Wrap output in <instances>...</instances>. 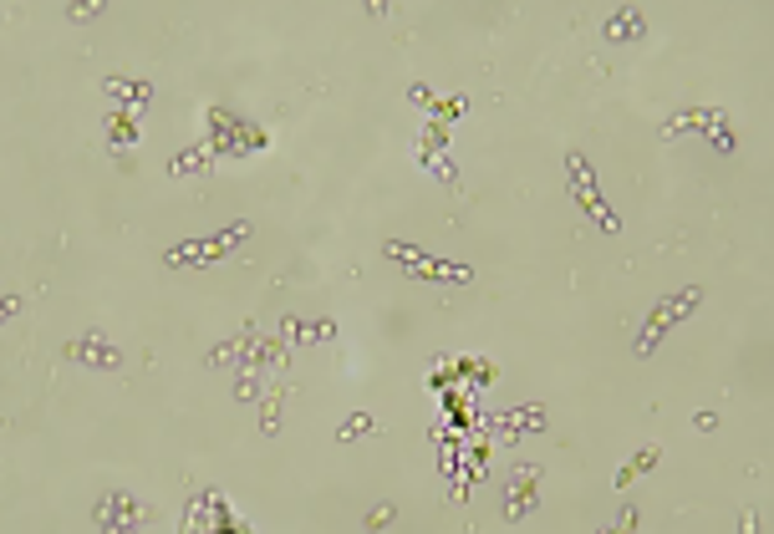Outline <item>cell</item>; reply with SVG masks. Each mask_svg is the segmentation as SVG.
Segmentation results:
<instances>
[{
	"instance_id": "8992f818",
	"label": "cell",
	"mask_w": 774,
	"mask_h": 534,
	"mask_svg": "<svg viewBox=\"0 0 774 534\" xmlns=\"http://www.w3.org/2000/svg\"><path fill=\"white\" fill-rule=\"evenodd\" d=\"M179 530H189V534H245L250 524L235 514V504L224 499L220 488H199L189 499V509H184V519H179Z\"/></svg>"
},
{
	"instance_id": "30bf717a",
	"label": "cell",
	"mask_w": 774,
	"mask_h": 534,
	"mask_svg": "<svg viewBox=\"0 0 774 534\" xmlns=\"http://www.w3.org/2000/svg\"><path fill=\"white\" fill-rule=\"evenodd\" d=\"M62 362L72 367H93V372H118L123 367V346L102 336V331H87V336H72L62 346Z\"/></svg>"
},
{
	"instance_id": "5b68a950",
	"label": "cell",
	"mask_w": 774,
	"mask_h": 534,
	"mask_svg": "<svg viewBox=\"0 0 774 534\" xmlns=\"http://www.w3.org/2000/svg\"><path fill=\"white\" fill-rule=\"evenodd\" d=\"M566 189H570V199L581 204V214H591V220H597L601 235H622V220H616V209L601 199L597 173H591L586 153H566Z\"/></svg>"
},
{
	"instance_id": "44dd1931",
	"label": "cell",
	"mask_w": 774,
	"mask_h": 534,
	"mask_svg": "<svg viewBox=\"0 0 774 534\" xmlns=\"http://www.w3.org/2000/svg\"><path fill=\"white\" fill-rule=\"evenodd\" d=\"M372 427H378V423H372V412H352L347 423L336 427V438H342V443H352V438H372Z\"/></svg>"
},
{
	"instance_id": "7402d4cb",
	"label": "cell",
	"mask_w": 774,
	"mask_h": 534,
	"mask_svg": "<svg viewBox=\"0 0 774 534\" xmlns=\"http://www.w3.org/2000/svg\"><path fill=\"white\" fill-rule=\"evenodd\" d=\"M108 11V0H82V5H66V21H93Z\"/></svg>"
},
{
	"instance_id": "4fadbf2b",
	"label": "cell",
	"mask_w": 774,
	"mask_h": 534,
	"mask_svg": "<svg viewBox=\"0 0 774 534\" xmlns=\"http://www.w3.org/2000/svg\"><path fill=\"white\" fill-rule=\"evenodd\" d=\"M102 142H108L112 153L123 158V153H133L143 142V112H133V108H112L108 112V133H102Z\"/></svg>"
},
{
	"instance_id": "277c9868",
	"label": "cell",
	"mask_w": 774,
	"mask_h": 534,
	"mask_svg": "<svg viewBox=\"0 0 774 534\" xmlns=\"http://www.w3.org/2000/svg\"><path fill=\"white\" fill-rule=\"evenodd\" d=\"M698 306H703V290H698V285H683V290L663 296L658 306H652L648 326H642V336H637V346H632V351H637V357H652V351L663 346V336H667V331L678 326V321H688V315H693Z\"/></svg>"
},
{
	"instance_id": "3957f363",
	"label": "cell",
	"mask_w": 774,
	"mask_h": 534,
	"mask_svg": "<svg viewBox=\"0 0 774 534\" xmlns=\"http://www.w3.org/2000/svg\"><path fill=\"white\" fill-rule=\"evenodd\" d=\"M93 530L102 534H143L153 530V504L138 499V494H127V488H108L102 499L93 504Z\"/></svg>"
},
{
	"instance_id": "9a60e30c",
	"label": "cell",
	"mask_w": 774,
	"mask_h": 534,
	"mask_svg": "<svg viewBox=\"0 0 774 534\" xmlns=\"http://www.w3.org/2000/svg\"><path fill=\"white\" fill-rule=\"evenodd\" d=\"M601 36H606L612 47L642 41V36H648V16H642V11H632V5H627V11H612V16L601 21Z\"/></svg>"
},
{
	"instance_id": "ac0fdd59",
	"label": "cell",
	"mask_w": 774,
	"mask_h": 534,
	"mask_svg": "<svg viewBox=\"0 0 774 534\" xmlns=\"http://www.w3.org/2000/svg\"><path fill=\"white\" fill-rule=\"evenodd\" d=\"M285 393H291L285 382H270V387H266V402H260V433H266V438H275V433H281Z\"/></svg>"
},
{
	"instance_id": "9c48e42d",
	"label": "cell",
	"mask_w": 774,
	"mask_h": 534,
	"mask_svg": "<svg viewBox=\"0 0 774 534\" xmlns=\"http://www.w3.org/2000/svg\"><path fill=\"white\" fill-rule=\"evenodd\" d=\"M540 494H545V473L536 469V463H515L505 479V524H520V519H530L540 509Z\"/></svg>"
},
{
	"instance_id": "8fae6325",
	"label": "cell",
	"mask_w": 774,
	"mask_h": 534,
	"mask_svg": "<svg viewBox=\"0 0 774 534\" xmlns=\"http://www.w3.org/2000/svg\"><path fill=\"white\" fill-rule=\"evenodd\" d=\"M443 142H449V127H443V123H428V127H423V138H418V163H423L428 173H439L443 184L454 189L458 173H454V163L443 158Z\"/></svg>"
},
{
	"instance_id": "e0dca14e",
	"label": "cell",
	"mask_w": 774,
	"mask_h": 534,
	"mask_svg": "<svg viewBox=\"0 0 774 534\" xmlns=\"http://www.w3.org/2000/svg\"><path fill=\"white\" fill-rule=\"evenodd\" d=\"M214 163H220V158L209 153V142L199 138V142H194V148H184V153H179V158H169V173H174V178H189V173H209V169H214Z\"/></svg>"
},
{
	"instance_id": "ffe728a7",
	"label": "cell",
	"mask_w": 774,
	"mask_h": 534,
	"mask_svg": "<svg viewBox=\"0 0 774 534\" xmlns=\"http://www.w3.org/2000/svg\"><path fill=\"white\" fill-rule=\"evenodd\" d=\"M270 372L266 367H239V377H235V397L239 402H255V397H260V387H270Z\"/></svg>"
},
{
	"instance_id": "484cf974",
	"label": "cell",
	"mask_w": 774,
	"mask_h": 534,
	"mask_svg": "<svg viewBox=\"0 0 774 534\" xmlns=\"http://www.w3.org/2000/svg\"><path fill=\"white\" fill-rule=\"evenodd\" d=\"M21 311H26V300H21V296H5V306H0V315H5V321H16Z\"/></svg>"
},
{
	"instance_id": "603a6c76",
	"label": "cell",
	"mask_w": 774,
	"mask_h": 534,
	"mask_svg": "<svg viewBox=\"0 0 774 534\" xmlns=\"http://www.w3.org/2000/svg\"><path fill=\"white\" fill-rule=\"evenodd\" d=\"M393 519H397V509H393V504H378V509L367 514V530H388Z\"/></svg>"
},
{
	"instance_id": "7a4b0ae2",
	"label": "cell",
	"mask_w": 774,
	"mask_h": 534,
	"mask_svg": "<svg viewBox=\"0 0 774 534\" xmlns=\"http://www.w3.org/2000/svg\"><path fill=\"white\" fill-rule=\"evenodd\" d=\"M250 235H255V224L250 220H235L230 229H220V235L184 239V245H174V250H163V265H174V270H209V265H220V260H230L239 245H250Z\"/></svg>"
},
{
	"instance_id": "ba28073f",
	"label": "cell",
	"mask_w": 774,
	"mask_h": 534,
	"mask_svg": "<svg viewBox=\"0 0 774 534\" xmlns=\"http://www.w3.org/2000/svg\"><path fill=\"white\" fill-rule=\"evenodd\" d=\"M658 133H663L667 142L683 138V133H703L718 153H734V148H739V142H734V127H728V117H724V108H688V112H678V117H667Z\"/></svg>"
},
{
	"instance_id": "52a82bcc",
	"label": "cell",
	"mask_w": 774,
	"mask_h": 534,
	"mask_svg": "<svg viewBox=\"0 0 774 534\" xmlns=\"http://www.w3.org/2000/svg\"><path fill=\"white\" fill-rule=\"evenodd\" d=\"M382 254H388L393 265L408 270L413 281H439V285H469V281H475V270H469V265L433 260V254H423L418 245H408V239H388V245H382Z\"/></svg>"
},
{
	"instance_id": "d4e9b609",
	"label": "cell",
	"mask_w": 774,
	"mask_h": 534,
	"mask_svg": "<svg viewBox=\"0 0 774 534\" xmlns=\"http://www.w3.org/2000/svg\"><path fill=\"white\" fill-rule=\"evenodd\" d=\"M612 530L616 534H627V530H637V509H622V514L612 519Z\"/></svg>"
},
{
	"instance_id": "d6986e66",
	"label": "cell",
	"mask_w": 774,
	"mask_h": 534,
	"mask_svg": "<svg viewBox=\"0 0 774 534\" xmlns=\"http://www.w3.org/2000/svg\"><path fill=\"white\" fill-rule=\"evenodd\" d=\"M658 458H663V454H658V448H652V443H648V448H637V454L627 458V463H622V469H616V488H627V484H632V479H637V473H648L652 463H658Z\"/></svg>"
},
{
	"instance_id": "2e32d148",
	"label": "cell",
	"mask_w": 774,
	"mask_h": 534,
	"mask_svg": "<svg viewBox=\"0 0 774 534\" xmlns=\"http://www.w3.org/2000/svg\"><path fill=\"white\" fill-rule=\"evenodd\" d=\"M102 92H108L118 108H133V112H143L153 102V87L143 77H102Z\"/></svg>"
},
{
	"instance_id": "cb8c5ba5",
	"label": "cell",
	"mask_w": 774,
	"mask_h": 534,
	"mask_svg": "<svg viewBox=\"0 0 774 534\" xmlns=\"http://www.w3.org/2000/svg\"><path fill=\"white\" fill-rule=\"evenodd\" d=\"M739 530H744V534H759V530H764V514H759V509H744Z\"/></svg>"
},
{
	"instance_id": "5bb4252c",
	"label": "cell",
	"mask_w": 774,
	"mask_h": 534,
	"mask_svg": "<svg viewBox=\"0 0 774 534\" xmlns=\"http://www.w3.org/2000/svg\"><path fill=\"white\" fill-rule=\"evenodd\" d=\"M336 336V321H300V315H285L281 321V341L291 346V351H306V346H321V341H332Z\"/></svg>"
},
{
	"instance_id": "7c38bea8",
	"label": "cell",
	"mask_w": 774,
	"mask_h": 534,
	"mask_svg": "<svg viewBox=\"0 0 774 534\" xmlns=\"http://www.w3.org/2000/svg\"><path fill=\"white\" fill-rule=\"evenodd\" d=\"M255 336H260V331H255V326H245V331H239V336H230V341L209 346L205 367H209V372H239V367L250 362V351H255Z\"/></svg>"
},
{
	"instance_id": "6da1fadb",
	"label": "cell",
	"mask_w": 774,
	"mask_h": 534,
	"mask_svg": "<svg viewBox=\"0 0 774 534\" xmlns=\"http://www.w3.org/2000/svg\"><path fill=\"white\" fill-rule=\"evenodd\" d=\"M205 142L214 158H250V153H266L270 148V133L230 108H209L205 112Z\"/></svg>"
}]
</instances>
